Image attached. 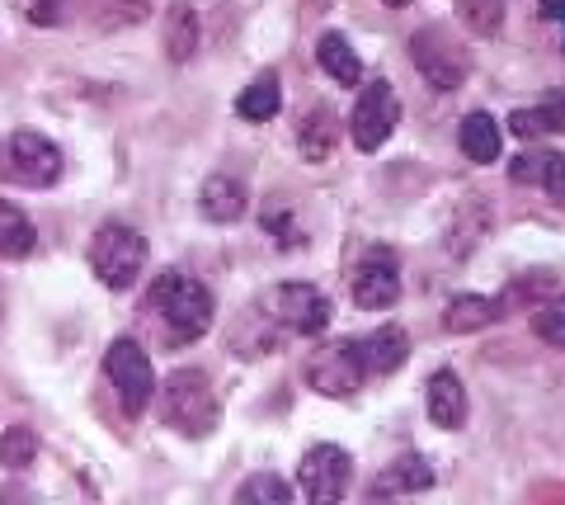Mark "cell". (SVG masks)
Here are the masks:
<instances>
[{
  "mask_svg": "<svg viewBox=\"0 0 565 505\" xmlns=\"http://www.w3.org/2000/svg\"><path fill=\"white\" fill-rule=\"evenodd\" d=\"M396 124H401V99H396V91L386 81H373L359 95V104H353V114H349L353 147H359V151H377L386 137L396 133Z\"/></svg>",
  "mask_w": 565,
  "mask_h": 505,
  "instance_id": "ba28073f",
  "label": "cell"
},
{
  "mask_svg": "<svg viewBox=\"0 0 565 505\" xmlns=\"http://www.w3.org/2000/svg\"><path fill=\"white\" fill-rule=\"evenodd\" d=\"M363 355H359V340H340V345H326L321 355H311L307 364V382L311 392L321 397H353L363 388Z\"/></svg>",
  "mask_w": 565,
  "mask_h": 505,
  "instance_id": "30bf717a",
  "label": "cell"
},
{
  "mask_svg": "<svg viewBox=\"0 0 565 505\" xmlns=\"http://www.w3.org/2000/svg\"><path fill=\"white\" fill-rule=\"evenodd\" d=\"M561 24H565V14H561ZM561 48H565V39H561Z\"/></svg>",
  "mask_w": 565,
  "mask_h": 505,
  "instance_id": "1f68e13d",
  "label": "cell"
},
{
  "mask_svg": "<svg viewBox=\"0 0 565 505\" xmlns=\"http://www.w3.org/2000/svg\"><path fill=\"white\" fill-rule=\"evenodd\" d=\"M264 312H269L282 330H297V336H321L330 326L326 293L311 284H278L269 298H264Z\"/></svg>",
  "mask_w": 565,
  "mask_h": 505,
  "instance_id": "52a82bcc",
  "label": "cell"
},
{
  "mask_svg": "<svg viewBox=\"0 0 565 505\" xmlns=\"http://www.w3.org/2000/svg\"><path fill=\"white\" fill-rule=\"evenodd\" d=\"M467 24L476 33H494L500 29V0H467Z\"/></svg>",
  "mask_w": 565,
  "mask_h": 505,
  "instance_id": "83f0119b",
  "label": "cell"
},
{
  "mask_svg": "<svg viewBox=\"0 0 565 505\" xmlns=\"http://www.w3.org/2000/svg\"><path fill=\"white\" fill-rule=\"evenodd\" d=\"M457 143H462V151L471 156L476 166H490L500 161V143H504V128L494 124V118L486 109H476L462 118V128H457Z\"/></svg>",
  "mask_w": 565,
  "mask_h": 505,
  "instance_id": "ac0fdd59",
  "label": "cell"
},
{
  "mask_svg": "<svg viewBox=\"0 0 565 505\" xmlns=\"http://www.w3.org/2000/svg\"><path fill=\"white\" fill-rule=\"evenodd\" d=\"M297 486H302V496L326 505V501H340L349 486H353V459L349 449L340 444H311L302 454V467H297Z\"/></svg>",
  "mask_w": 565,
  "mask_h": 505,
  "instance_id": "8992f818",
  "label": "cell"
},
{
  "mask_svg": "<svg viewBox=\"0 0 565 505\" xmlns=\"http://www.w3.org/2000/svg\"><path fill=\"white\" fill-rule=\"evenodd\" d=\"M147 307L166 322L174 345L199 340V336H207V326H212V293L193 274H180V270H166V274L151 278Z\"/></svg>",
  "mask_w": 565,
  "mask_h": 505,
  "instance_id": "6da1fadb",
  "label": "cell"
},
{
  "mask_svg": "<svg viewBox=\"0 0 565 505\" xmlns=\"http://www.w3.org/2000/svg\"><path fill=\"white\" fill-rule=\"evenodd\" d=\"M334 143H340V118H334L326 104H316V109L302 118V128H297V147H302L307 161L321 166L326 156L334 151Z\"/></svg>",
  "mask_w": 565,
  "mask_h": 505,
  "instance_id": "d6986e66",
  "label": "cell"
},
{
  "mask_svg": "<svg viewBox=\"0 0 565 505\" xmlns=\"http://www.w3.org/2000/svg\"><path fill=\"white\" fill-rule=\"evenodd\" d=\"M199 208L207 222H241L245 208H250V194H245V185L236 176H212L199 194Z\"/></svg>",
  "mask_w": 565,
  "mask_h": 505,
  "instance_id": "9a60e30c",
  "label": "cell"
},
{
  "mask_svg": "<svg viewBox=\"0 0 565 505\" xmlns=\"http://www.w3.org/2000/svg\"><path fill=\"white\" fill-rule=\"evenodd\" d=\"M396 298H401L396 255L386 246H373L359 260V270H353V303L363 312H386V307H396Z\"/></svg>",
  "mask_w": 565,
  "mask_h": 505,
  "instance_id": "8fae6325",
  "label": "cell"
},
{
  "mask_svg": "<svg viewBox=\"0 0 565 505\" xmlns=\"http://www.w3.org/2000/svg\"><path fill=\"white\" fill-rule=\"evenodd\" d=\"M533 336L546 340V345H556V350H565V298L533 312Z\"/></svg>",
  "mask_w": 565,
  "mask_h": 505,
  "instance_id": "4316f807",
  "label": "cell"
},
{
  "mask_svg": "<svg viewBox=\"0 0 565 505\" xmlns=\"http://www.w3.org/2000/svg\"><path fill=\"white\" fill-rule=\"evenodd\" d=\"M514 185H542L556 203H565V156L561 151H523L509 161Z\"/></svg>",
  "mask_w": 565,
  "mask_h": 505,
  "instance_id": "5bb4252c",
  "label": "cell"
},
{
  "mask_svg": "<svg viewBox=\"0 0 565 505\" xmlns=\"http://www.w3.org/2000/svg\"><path fill=\"white\" fill-rule=\"evenodd\" d=\"M0 180L20 185V189H47L62 180V151L57 143H47L43 133H10L0 147Z\"/></svg>",
  "mask_w": 565,
  "mask_h": 505,
  "instance_id": "277c9868",
  "label": "cell"
},
{
  "mask_svg": "<svg viewBox=\"0 0 565 505\" xmlns=\"http://www.w3.org/2000/svg\"><path fill=\"white\" fill-rule=\"evenodd\" d=\"M565 14V0H542V20H561Z\"/></svg>",
  "mask_w": 565,
  "mask_h": 505,
  "instance_id": "f546056e",
  "label": "cell"
},
{
  "mask_svg": "<svg viewBox=\"0 0 565 505\" xmlns=\"http://www.w3.org/2000/svg\"><path fill=\"white\" fill-rule=\"evenodd\" d=\"M504 303L494 298H481V293H462V298H452L444 307V330L448 336H471V330H486L490 322H500Z\"/></svg>",
  "mask_w": 565,
  "mask_h": 505,
  "instance_id": "e0dca14e",
  "label": "cell"
},
{
  "mask_svg": "<svg viewBox=\"0 0 565 505\" xmlns=\"http://www.w3.org/2000/svg\"><path fill=\"white\" fill-rule=\"evenodd\" d=\"M241 505H255V501H269V505H288L292 501V486L282 482V477H269V473H259L250 482H241V492H236Z\"/></svg>",
  "mask_w": 565,
  "mask_h": 505,
  "instance_id": "484cf974",
  "label": "cell"
},
{
  "mask_svg": "<svg viewBox=\"0 0 565 505\" xmlns=\"http://www.w3.org/2000/svg\"><path fill=\"white\" fill-rule=\"evenodd\" d=\"M424 402H429V421L444 430H462L467 425V388L452 369H438L424 382Z\"/></svg>",
  "mask_w": 565,
  "mask_h": 505,
  "instance_id": "7c38bea8",
  "label": "cell"
},
{
  "mask_svg": "<svg viewBox=\"0 0 565 505\" xmlns=\"http://www.w3.org/2000/svg\"><path fill=\"white\" fill-rule=\"evenodd\" d=\"M359 355H363V369H367V378H386V374H396L401 364H405V355H411V340H405V330L401 326H382L377 336H367V340H359Z\"/></svg>",
  "mask_w": 565,
  "mask_h": 505,
  "instance_id": "2e32d148",
  "label": "cell"
},
{
  "mask_svg": "<svg viewBox=\"0 0 565 505\" xmlns=\"http://www.w3.org/2000/svg\"><path fill=\"white\" fill-rule=\"evenodd\" d=\"M316 62H321V72L340 85H359V76H363L359 52H353L349 39H340V33H326V39L316 43Z\"/></svg>",
  "mask_w": 565,
  "mask_h": 505,
  "instance_id": "44dd1931",
  "label": "cell"
},
{
  "mask_svg": "<svg viewBox=\"0 0 565 505\" xmlns=\"http://www.w3.org/2000/svg\"><path fill=\"white\" fill-rule=\"evenodd\" d=\"M278 109H282V85H278V72L255 76V81L241 91V99H236V114H241V118H250V124H269V118H274Z\"/></svg>",
  "mask_w": 565,
  "mask_h": 505,
  "instance_id": "ffe728a7",
  "label": "cell"
},
{
  "mask_svg": "<svg viewBox=\"0 0 565 505\" xmlns=\"http://www.w3.org/2000/svg\"><path fill=\"white\" fill-rule=\"evenodd\" d=\"M509 133L519 137H546V133H565V95L537 104V109H519L509 118Z\"/></svg>",
  "mask_w": 565,
  "mask_h": 505,
  "instance_id": "cb8c5ba5",
  "label": "cell"
},
{
  "mask_svg": "<svg viewBox=\"0 0 565 505\" xmlns=\"http://www.w3.org/2000/svg\"><path fill=\"white\" fill-rule=\"evenodd\" d=\"M199 48V14L189 6H170L166 10V57L170 62H189Z\"/></svg>",
  "mask_w": 565,
  "mask_h": 505,
  "instance_id": "603a6c76",
  "label": "cell"
},
{
  "mask_svg": "<svg viewBox=\"0 0 565 505\" xmlns=\"http://www.w3.org/2000/svg\"><path fill=\"white\" fill-rule=\"evenodd\" d=\"M104 374H109L118 402H122V411H128V415H141V411L151 407L156 369H151L147 350H141L132 336H118L109 350H104Z\"/></svg>",
  "mask_w": 565,
  "mask_h": 505,
  "instance_id": "5b68a950",
  "label": "cell"
},
{
  "mask_svg": "<svg viewBox=\"0 0 565 505\" xmlns=\"http://www.w3.org/2000/svg\"><path fill=\"white\" fill-rule=\"evenodd\" d=\"M161 415L166 425H174L189 440H203V434L217 430V392L203 369H174L161 388Z\"/></svg>",
  "mask_w": 565,
  "mask_h": 505,
  "instance_id": "7a4b0ae2",
  "label": "cell"
},
{
  "mask_svg": "<svg viewBox=\"0 0 565 505\" xmlns=\"http://www.w3.org/2000/svg\"><path fill=\"white\" fill-rule=\"evenodd\" d=\"M264 228H269V232L278 236V246H282V251L302 246V232L292 228V222H288V213H282V208H269V213H264Z\"/></svg>",
  "mask_w": 565,
  "mask_h": 505,
  "instance_id": "f1b7e54d",
  "label": "cell"
},
{
  "mask_svg": "<svg viewBox=\"0 0 565 505\" xmlns=\"http://www.w3.org/2000/svg\"><path fill=\"white\" fill-rule=\"evenodd\" d=\"M429 486H434V467L424 463L419 454H405L392 467H382V473L373 477V486H367V496H373V501H392V496L429 492Z\"/></svg>",
  "mask_w": 565,
  "mask_h": 505,
  "instance_id": "4fadbf2b",
  "label": "cell"
},
{
  "mask_svg": "<svg viewBox=\"0 0 565 505\" xmlns=\"http://www.w3.org/2000/svg\"><path fill=\"white\" fill-rule=\"evenodd\" d=\"M39 459V434H33L29 425H14L0 434V463L14 467V473H24V467Z\"/></svg>",
  "mask_w": 565,
  "mask_h": 505,
  "instance_id": "d4e9b609",
  "label": "cell"
},
{
  "mask_svg": "<svg viewBox=\"0 0 565 505\" xmlns=\"http://www.w3.org/2000/svg\"><path fill=\"white\" fill-rule=\"evenodd\" d=\"M33 246H39L33 222L14 203H0V255H6V260H24V255H33Z\"/></svg>",
  "mask_w": 565,
  "mask_h": 505,
  "instance_id": "7402d4cb",
  "label": "cell"
},
{
  "mask_svg": "<svg viewBox=\"0 0 565 505\" xmlns=\"http://www.w3.org/2000/svg\"><path fill=\"white\" fill-rule=\"evenodd\" d=\"M411 57H415L419 76L429 81L434 91H457V85L467 81V72H471L467 52L457 48L444 29H419L411 39Z\"/></svg>",
  "mask_w": 565,
  "mask_h": 505,
  "instance_id": "9c48e42d",
  "label": "cell"
},
{
  "mask_svg": "<svg viewBox=\"0 0 565 505\" xmlns=\"http://www.w3.org/2000/svg\"><path fill=\"white\" fill-rule=\"evenodd\" d=\"M141 265H147V241H141L128 222H104L90 241V270L104 288H132L141 278Z\"/></svg>",
  "mask_w": 565,
  "mask_h": 505,
  "instance_id": "3957f363",
  "label": "cell"
},
{
  "mask_svg": "<svg viewBox=\"0 0 565 505\" xmlns=\"http://www.w3.org/2000/svg\"><path fill=\"white\" fill-rule=\"evenodd\" d=\"M386 6H392V10H401V6H411V0H386Z\"/></svg>",
  "mask_w": 565,
  "mask_h": 505,
  "instance_id": "4dcf8cb0",
  "label": "cell"
}]
</instances>
